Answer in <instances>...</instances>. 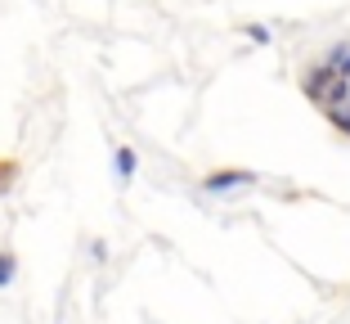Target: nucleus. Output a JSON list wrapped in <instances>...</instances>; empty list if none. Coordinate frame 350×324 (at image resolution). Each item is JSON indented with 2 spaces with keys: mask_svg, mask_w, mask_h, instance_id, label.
Masks as SVG:
<instances>
[{
  "mask_svg": "<svg viewBox=\"0 0 350 324\" xmlns=\"http://www.w3.org/2000/svg\"><path fill=\"white\" fill-rule=\"evenodd\" d=\"M135 167H139L135 149L131 145H117V153H113V176H117V185H131V180H135Z\"/></svg>",
  "mask_w": 350,
  "mask_h": 324,
  "instance_id": "obj_3",
  "label": "nucleus"
},
{
  "mask_svg": "<svg viewBox=\"0 0 350 324\" xmlns=\"http://www.w3.org/2000/svg\"><path fill=\"white\" fill-rule=\"evenodd\" d=\"M247 185H256V171L225 167V171H206V176H202L206 194H229V189H247Z\"/></svg>",
  "mask_w": 350,
  "mask_h": 324,
  "instance_id": "obj_2",
  "label": "nucleus"
},
{
  "mask_svg": "<svg viewBox=\"0 0 350 324\" xmlns=\"http://www.w3.org/2000/svg\"><path fill=\"white\" fill-rule=\"evenodd\" d=\"M14 275H18V257H14V248H0V288H10Z\"/></svg>",
  "mask_w": 350,
  "mask_h": 324,
  "instance_id": "obj_4",
  "label": "nucleus"
},
{
  "mask_svg": "<svg viewBox=\"0 0 350 324\" xmlns=\"http://www.w3.org/2000/svg\"><path fill=\"white\" fill-rule=\"evenodd\" d=\"M90 257H94V262H103V257H108V248H103V239H94V243H90Z\"/></svg>",
  "mask_w": 350,
  "mask_h": 324,
  "instance_id": "obj_7",
  "label": "nucleus"
},
{
  "mask_svg": "<svg viewBox=\"0 0 350 324\" xmlns=\"http://www.w3.org/2000/svg\"><path fill=\"white\" fill-rule=\"evenodd\" d=\"M301 90H306L323 113H337V108H346V99H350V82L332 68V63H314V68H306Z\"/></svg>",
  "mask_w": 350,
  "mask_h": 324,
  "instance_id": "obj_1",
  "label": "nucleus"
},
{
  "mask_svg": "<svg viewBox=\"0 0 350 324\" xmlns=\"http://www.w3.org/2000/svg\"><path fill=\"white\" fill-rule=\"evenodd\" d=\"M247 36H252V41H260V45H265V41H269V27H265V23H252V27H247Z\"/></svg>",
  "mask_w": 350,
  "mask_h": 324,
  "instance_id": "obj_6",
  "label": "nucleus"
},
{
  "mask_svg": "<svg viewBox=\"0 0 350 324\" xmlns=\"http://www.w3.org/2000/svg\"><path fill=\"white\" fill-rule=\"evenodd\" d=\"M328 122H332V126L341 131V136L350 140V108H337V113H328Z\"/></svg>",
  "mask_w": 350,
  "mask_h": 324,
  "instance_id": "obj_5",
  "label": "nucleus"
}]
</instances>
